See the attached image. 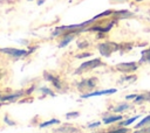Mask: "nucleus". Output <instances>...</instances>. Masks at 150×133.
<instances>
[{
    "label": "nucleus",
    "mask_w": 150,
    "mask_h": 133,
    "mask_svg": "<svg viewBox=\"0 0 150 133\" xmlns=\"http://www.w3.org/2000/svg\"><path fill=\"white\" fill-rule=\"evenodd\" d=\"M100 125H101V123H100V121H96V123H91V124H89L88 127H89V128H93V127H97V126H100Z\"/></svg>",
    "instance_id": "nucleus-19"
},
{
    "label": "nucleus",
    "mask_w": 150,
    "mask_h": 133,
    "mask_svg": "<svg viewBox=\"0 0 150 133\" xmlns=\"http://www.w3.org/2000/svg\"><path fill=\"white\" fill-rule=\"evenodd\" d=\"M43 2H45V0H39V1H38V5H42Z\"/></svg>",
    "instance_id": "nucleus-23"
},
{
    "label": "nucleus",
    "mask_w": 150,
    "mask_h": 133,
    "mask_svg": "<svg viewBox=\"0 0 150 133\" xmlns=\"http://www.w3.org/2000/svg\"><path fill=\"white\" fill-rule=\"evenodd\" d=\"M121 119H122L121 116H111V117L103 118V123H104V124H111V123L118 121V120H121Z\"/></svg>",
    "instance_id": "nucleus-9"
},
{
    "label": "nucleus",
    "mask_w": 150,
    "mask_h": 133,
    "mask_svg": "<svg viewBox=\"0 0 150 133\" xmlns=\"http://www.w3.org/2000/svg\"><path fill=\"white\" fill-rule=\"evenodd\" d=\"M45 78H46L47 80L52 82V83L54 84V86H55V88L61 89V83H60V80H59V78H57L56 76H52L50 74H45Z\"/></svg>",
    "instance_id": "nucleus-8"
},
{
    "label": "nucleus",
    "mask_w": 150,
    "mask_h": 133,
    "mask_svg": "<svg viewBox=\"0 0 150 133\" xmlns=\"http://www.w3.org/2000/svg\"><path fill=\"white\" fill-rule=\"evenodd\" d=\"M137 97V94H129V96H127V99H135Z\"/></svg>",
    "instance_id": "nucleus-22"
},
{
    "label": "nucleus",
    "mask_w": 150,
    "mask_h": 133,
    "mask_svg": "<svg viewBox=\"0 0 150 133\" xmlns=\"http://www.w3.org/2000/svg\"><path fill=\"white\" fill-rule=\"evenodd\" d=\"M5 121H6L7 124H9V125H14V123H13L12 120H8V117H7V116L5 117Z\"/></svg>",
    "instance_id": "nucleus-20"
},
{
    "label": "nucleus",
    "mask_w": 150,
    "mask_h": 133,
    "mask_svg": "<svg viewBox=\"0 0 150 133\" xmlns=\"http://www.w3.org/2000/svg\"><path fill=\"white\" fill-rule=\"evenodd\" d=\"M73 38H74V34H71V35H67V36H66V37H64V38L61 41V43L59 44V47H60V48L66 47V46H67V44H68V43H69V42H70Z\"/></svg>",
    "instance_id": "nucleus-10"
},
{
    "label": "nucleus",
    "mask_w": 150,
    "mask_h": 133,
    "mask_svg": "<svg viewBox=\"0 0 150 133\" xmlns=\"http://www.w3.org/2000/svg\"><path fill=\"white\" fill-rule=\"evenodd\" d=\"M88 56H90V54H89V52H87V54H81V55H79L77 57H79V58H81V57H88Z\"/></svg>",
    "instance_id": "nucleus-21"
},
{
    "label": "nucleus",
    "mask_w": 150,
    "mask_h": 133,
    "mask_svg": "<svg viewBox=\"0 0 150 133\" xmlns=\"http://www.w3.org/2000/svg\"><path fill=\"white\" fill-rule=\"evenodd\" d=\"M115 92H116V89H108V90L94 91V92H90V93H87V94H83V96H81V98H89V97L102 96V94H111V93H115Z\"/></svg>",
    "instance_id": "nucleus-4"
},
{
    "label": "nucleus",
    "mask_w": 150,
    "mask_h": 133,
    "mask_svg": "<svg viewBox=\"0 0 150 133\" xmlns=\"http://www.w3.org/2000/svg\"><path fill=\"white\" fill-rule=\"evenodd\" d=\"M53 124H60V120L59 119H52V120H48V121H45L42 124H40V128H43V127H47V126H50Z\"/></svg>",
    "instance_id": "nucleus-12"
},
{
    "label": "nucleus",
    "mask_w": 150,
    "mask_h": 133,
    "mask_svg": "<svg viewBox=\"0 0 150 133\" xmlns=\"http://www.w3.org/2000/svg\"><path fill=\"white\" fill-rule=\"evenodd\" d=\"M116 68L121 71H134L137 69V64L134 63V62H130V63H120L116 65Z\"/></svg>",
    "instance_id": "nucleus-5"
},
{
    "label": "nucleus",
    "mask_w": 150,
    "mask_h": 133,
    "mask_svg": "<svg viewBox=\"0 0 150 133\" xmlns=\"http://www.w3.org/2000/svg\"><path fill=\"white\" fill-rule=\"evenodd\" d=\"M146 124H150V116H148V117H145L143 120H141V121L136 125V128H139V127H142V126H144V125H146Z\"/></svg>",
    "instance_id": "nucleus-13"
},
{
    "label": "nucleus",
    "mask_w": 150,
    "mask_h": 133,
    "mask_svg": "<svg viewBox=\"0 0 150 133\" xmlns=\"http://www.w3.org/2000/svg\"><path fill=\"white\" fill-rule=\"evenodd\" d=\"M141 62H150V48L142 51V58Z\"/></svg>",
    "instance_id": "nucleus-11"
},
{
    "label": "nucleus",
    "mask_w": 150,
    "mask_h": 133,
    "mask_svg": "<svg viewBox=\"0 0 150 133\" xmlns=\"http://www.w3.org/2000/svg\"><path fill=\"white\" fill-rule=\"evenodd\" d=\"M116 44L115 43H111V42H105V43H101L98 46V49H100V52L103 55V56H109L114 50H116Z\"/></svg>",
    "instance_id": "nucleus-3"
},
{
    "label": "nucleus",
    "mask_w": 150,
    "mask_h": 133,
    "mask_svg": "<svg viewBox=\"0 0 150 133\" xmlns=\"http://www.w3.org/2000/svg\"><path fill=\"white\" fill-rule=\"evenodd\" d=\"M100 65H102L101 60L100 58H94V60H90V61H87V62L82 63L76 72H81L83 70H89V69H95V68H97Z\"/></svg>",
    "instance_id": "nucleus-2"
},
{
    "label": "nucleus",
    "mask_w": 150,
    "mask_h": 133,
    "mask_svg": "<svg viewBox=\"0 0 150 133\" xmlns=\"http://www.w3.org/2000/svg\"><path fill=\"white\" fill-rule=\"evenodd\" d=\"M40 91H41L42 93H45V94H49V96L54 97V92H53L50 89H48V88H40Z\"/></svg>",
    "instance_id": "nucleus-15"
},
{
    "label": "nucleus",
    "mask_w": 150,
    "mask_h": 133,
    "mask_svg": "<svg viewBox=\"0 0 150 133\" xmlns=\"http://www.w3.org/2000/svg\"><path fill=\"white\" fill-rule=\"evenodd\" d=\"M77 116H79V112H69V113L66 114L67 118H70V117H77Z\"/></svg>",
    "instance_id": "nucleus-18"
},
{
    "label": "nucleus",
    "mask_w": 150,
    "mask_h": 133,
    "mask_svg": "<svg viewBox=\"0 0 150 133\" xmlns=\"http://www.w3.org/2000/svg\"><path fill=\"white\" fill-rule=\"evenodd\" d=\"M0 52L11 55V56H13L14 58H21V57H23V56H26V55L29 54L27 50H23V49H15V48H0Z\"/></svg>",
    "instance_id": "nucleus-1"
},
{
    "label": "nucleus",
    "mask_w": 150,
    "mask_h": 133,
    "mask_svg": "<svg viewBox=\"0 0 150 133\" xmlns=\"http://www.w3.org/2000/svg\"><path fill=\"white\" fill-rule=\"evenodd\" d=\"M95 82L96 80L94 78H91V79H84V80H82L79 84V89H83V88H86V89H93L95 86Z\"/></svg>",
    "instance_id": "nucleus-7"
},
{
    "label": "nucleus",
    "mask_w": 150,
    "mask_h": 133,
    "mask_svg": "<svg viewBox=\"0 0 150 133\" xmlns=\"http://www.w3.org/2000/svg\"><path fill=\"white\" fill-rule=\"evenodd\" d=\"M25 93V91H20V92H16V93H12V94H6V96H0V102H12V100H15L20 97H22Z\"/></svg>",
    "instance_id": "nucleus-6"
},
{
    "label": "nucleus",
    "mask_w": 150,
    "mask_h": 133,
    "mask_svg": "<svg viewBox=\"0 0 150 133\" xmlns=\"http://www.w3.org/2000/svg\"><path fill=\"white\" fill-rule=\"evenodd\" d=\"M139 118V116H136V117H132V118H129L128 120H125V121H123V123H121V125L122 126H128V125H130V124H132L136 119H138Z\"/></svg>",
    "instance_id": "nucleus-14"
},
{
    "label": "nucleus",
    "mask_w": 150,
    "mask_h": 133,
    "mask_svg": "<svg viewBox=\"0 0 150 133\" xmlns=\"http://www.w3.org/2000/svg\"><path fill=\"white\" fill-rule=\"evenodd\" d=\"M29 1H32V0H29Z\"/></svg>",
    "instance_id": "nucleus-24"
},
{
    "label": "nucleus",
    "mask_w": 150,
    "mask_h": 133,
    "mask_svg": "<svg viewBox=\"0 0 150 133\" xmlns=\"http://www.w3.org/2000/svg\"><path fill=\"white\" fill-rule=\"evenodd\" d=\"M129 107V105L128 104H121L120 106H117V107H115L114 110L116 111V112H121V111H124V110H127Z\"/></svg>",
    "instance_id": "nucleus-16"
},
{
    "label": "nucleus",
    "mask_w": 150,
    "mask_h": 133,
    "mask_svg": "<svg viewBox=\"0 0 150 133\" xmlns=\"http://www.w3.org/2000/svg\"><path fill=\"white\" fill-rule=\"evenodd\" d=\"M108 133H127V130L125 128H120V130H115V131H111V132H108Z\"/></svg>",
    "instance_id": "nucleus-17"
}]
</instances>
